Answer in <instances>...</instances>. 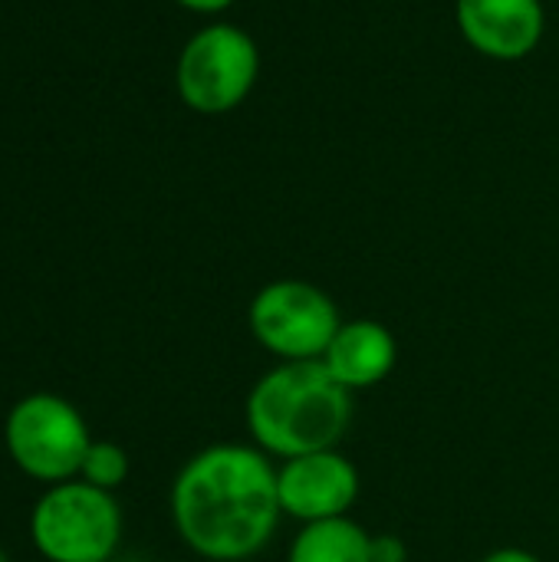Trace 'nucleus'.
Instances as JSON below:
<instances>
[{"mask_svg": "<svg viewBox=\"0 0 559 562\" xmlns=\"http://www.w3.org/2000/svg\"><path fill=\"white\" fill-rule=\"evenodd\" d=\"M79 477H82L86 484H92V487L112 494V491L122 487L125 477H128V454H125L119 445H112V441H92L89 451H86V461H82Z\"/></svg>", "mask_w": 559, "mask_h": 562, "instance_id": "obj_11", "label": "nucleus"}, {"mask_svg": "<svg viewBox=\"0 0 559 562\" xmlns=\"http://www.w3.org/2000/svg\"><path fill=\"white\" fill-rule=\"evenodd\" d=\"M481 562H544L540 557L527 553V550H517V547H504V550H494L488 553Z\"/></svg>", "mask_w": 559, "mask_h": 562, "instance_id": "obj_13", "label": "nucleus"}, {"mask_svg": "<svg viewBox=\"0 0 559 562\" xmlns=\"http://www.w3.org/2000/svg\"><path fill=\"white\" fill-rule=\"evenodd\" d=\"M175 3H181V7H188V10H194V13H221V10H227L234 0H175Z\"/></svg>", "mask_w": 559, "mask_h": 562, "instance_id": "obj_14", "label": "nucleus"}, {"mask_svg": "<svg viewBox=\"0 0 559 562\" xmlns=\"http://www.w3.org/2000/svg\"><path fill=\"white\" fill-rule=\"evenodd\" d=\"M0 562H10V557L3 553V547H0Z\"/></svg>", "mask_w": 559, "mask_h": 562, "instance_id": "obj_15", "label": "nucleus"}, {"mask_svg": "<svg viewBox=\"0 0 559 562\" xmlns=\"http://www.w3.org/2000/svg\"><path fill=\"white\" fill-rule=\"evenodd\" d=\"M283 517L277 468L254 445H211L171 484V520L188 550L211 562L257 557Z\"/></svg>", "mask_w": 559, "mask_h": 562, "instance_id": "obj_1", "label": "nucleus"}, {"mask_svg": "<svg viewBox=\"0 0 559 562\" xmlns=\"http://www.w3.org/2000/svg\"><path fill=\"white\" fill-rule=\"evenodd\" d=\"M320 362L343 389L362 392L389 379L399 362V342L389 326L376 319H349L339 326Z\"/></svg>", "mask_w": 559, "mask_h": 562, "instance_id": "obj_9", "label": "nucleus"}, {"mask_svg": "<svg viewBox=\"0 0 559 562\" xmlns=\"http://www.w3.org/2000/svg\"><path fill=\"white\" fill-rule=\"evenodd\" d=\"M30 540L49 562H109L122 540V510L109 491L72 477L36 501Z\"/></svg>", "mask_w": 559, "mask_h": 562, "instance_id": "obj_3", "label": "nucleus"}, {"mask_svg": "<svg viewBox=\"0 0 559 562\" xmlns=\"http://www.w3.org/2000/svg\"><path fill=\"white\" fill-rule=\"evenodd\" d=\"M254 339L280 362H316L343 326L326 290L306 280H273L257 290L247 310Z\"/></svg>", "mask_w": 559, "mask_h": 562, "instance_id": "obj_6", "label": "nucleus"}, {"mask_svg": "<svg viewBox=\"0 0 559 562\" xmlns=\"http://www.w3.org/2000/svg\"><path fill=\"white\" fill-rule=\"evenodd\" d=\"M277 487L283 517L320 524L349 514L359 497V471L333 448L283 461V468H277Z\"/></svg>", "mask_w": 559, "mask_h": 562, "instance_id": "obj_7", "label": "nucleus"}, {"mask_svg": "<svg viewBox=\"0 0 559 562\" xmlns=\"http://www.w3.org/2000/svg\"><path fill=\"white\" fill-rule=\"evenodd\" d=\"M372 562H409V550L399 537L376 533L372 537Z\"/></svg>", "mask_w": 559, "mask_h": 562, "instance_id": "obj_12", "label": "nucleus"}, {"mask_svg": "<svg viewBox=\"0 0 559 562\" xmlns=\"http://www.w3.org/2000/svg\"><path fill=\"white\" fill-rule=\"evenodd\" d=\"M260 76V49L250 33L234 23H211L198 30L175 69L181 102L201 115L234 112Z\"/></svg>", "mask_w": 559, "mask_h": 562, "instance_id": "obj_5", "label": "nucleus"}, {"mask_svg": "<svg viewBox=\"0 0 559 562\" xmlns=\"http://www.w3.org/2000/svg\"><path fill=\"white\" fill-rule=\"evenodd\" d=\"M458 26L481 56L517 63L537 49L547 13L540 0H458Z\"/></svg>", "mask_w": 559, "mask_h": 562, "instance_id": "obj_8", "label": "nucleus"}, {"mask_svg": "<svg viewBox=\"0 0 559 562\" xmlns=\"http://www.w3.org/2000/svg\"><path fill=\"white\" fill-rule=\"evenodd\" d=\"M3 445L10 461L26 477L53 487L79 477L92 438L86 418L72 402L49 392H36L10 408L3 425Z\"/></svg>", "mask_w": 559, "mask_h": 562, "instance_id": "obj_4", "label": "nucleus"}, {"mask_svg": "<svg viewBox=\"0 0 559 562\" xmlns=\"http://www.w3.org/2000/svg\"><path fill=\"white\" fill-rule=\"evenodd\" d=\"M287 562H372V533L349 517L303 524Z\"/></svg>", "mask_w": 559, "mask_h": 562, "instance_id": "obj_10", "label": "nucleus"}, {"mask_svg": "<svg viewBox=\"0 0 559 562\" xmlns=\"http://www.w3.org/2000/svg\"><path fill=\"white\" fill-rule=\"evenodd\" d=\"M247 431L264 454L303 458L333 451L353 425V392L316 362H280L264 372L244 405Z\"/></svg>", "mask_w": 559, "mask_h": 562, "instance_id": "obj_2", "label": "nucleus"}]
</instances>
